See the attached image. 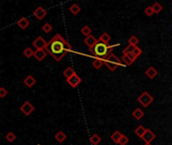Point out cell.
I'll return each mask as SVG.
<instances>
[{
	"label": "cell",
	"instance_id": "obj_1",
	"mask_svg": "<svg viewBox=\"0 0 172 145\" xmlns=\"http://www.w3.org/2000/svg\"><path fill=\"white\" fill-rule=\"evenodd\" d=\"M66 41L67 40L60 34L57 33L49 41H47V44L44 50L47 51V54L53 58V60L60 61L68 54L66 47H64Z\"/></svg>",
	"mask_w": 172,
	"mask_h": 145
},
{
	"label": "cell",
	"instance_id": "obj_2",
	"mask_svg": "<svg viewBox=\"0 0 172 145\" xmlns=\"http://www.w3.org/2000/svg\"><path fill=\"white\" fill-rule=\"evenodd\" d=\"M117 46H119V43L110 46L109 43H103V41L98 39L97 43H96L92 48H90V51L93 56L106 61L107 58H108L111 54H113V50H114V48Z\"/></svg>",
	"mask_w": 172,
	"mask_h": 145
},
{
	"label": "cell",
	"instance_id": "obj_3",
	"mask_svg": "<svg viewBox=\"0 0 172 145\" xmlns=\"http://www.w3.org/2000/svg\"><path fill=\"white\" fill-rule=\"evenodd\" d=\"M105 65L110 71L114 72L117 70V68H118L119 65H121V60H120L115 54H111L105 61Z\"/></svg>",
	"mask_w": 172,
	"mask_h": 145
},
{
	"label": "cell",
	"instance_id": "obj_4",
	"mask_svg": "<svg viewBox=\"0 0 172 145\" xmlns=\"http://www.w3.org/2000/svg\"><path fill=\"white\" fill-rule=\"evenodd\" d=\"M153 101H154V98L149 94V93L146 92V91L143 92L142 94H141L138 97V102L144 107V108H147V107H149L151 104H152Z\"/></svg>",
	"mask_w": 172,
	"mask_h": 145
},
{
	"label": "cell",
	"instance_id": "obj_5",
	"mask_svg": "<svg viewBox=\"0 0 172 145\" xmlns=\"http://www.w3.org/2000/svg\"><path fill=\"white\" fill-rule=\"evenodd\" d=\"M20 111L25 116H29L34 111V106L29 101H25L23 104L20 106Z\"/></svg>",
	"mask_w": 172,
	"mask_h": 145
},
{
	"label": "cell",
	"instance_id": "obj_6",
	"mask_svg": "<svg viewBox=\"0 0 172 145\" xmlns=\"http://www.w3.org/2000/svg\"><path fill=\"white\" fill-rule=\"evenodd\" d=\"M67 82H68V84L70 85L71 88H77L78 86L82 83V79H81L80 76L77 75L75 72V74L71 76V78L67 79Z\"/></svg>",
	"mask_w": 172,
	"mask_h": 145
},
{
	"label": "cell",
	"instance_id": "obj_7",
	"mask_svg": "<svg viewBox=\"0 0 172 145\" xmlns=\"http://www.w3.org/2000/svg\"><path fill=\"white\" fill-rule=\"evenodd\" d=\"M47 44V41L43 39L42 36H37L35 40L32 43V46L36 48V50H41V48H46Z\"/></svg>",
	"mask_w": 172,
	"mask_h": 145
},
{
	"label": "cell",
	"instance_id": "obj_8",
	"mask_svg": "<svg viewBox=\"0 0 172 145\" xmlns=\"http://www.w3.org/2000/svg\"><path fill=\"white\" fill-rule=\"evenodd\" d=\"M46 14H47V11H46V10L44 9L43 7H41V6H38V7H37V8L33 11V15L35 16L38 20L43 19L44 17L46 16Z\"/></svg>",
	"mask_w": 172,
	"mask_h": 145
},
{
	"label": "cell",
	"instance_id": "obj_9",
	"mask_svg": "<svg viewBox=\"0 0 172 145\" xmlns=\"http://www.w3.org/2000/svg\"><path fill=\"white\" fill-rule=\"evenodd\" d=\"M155 138H156L155 133L152 132V131H151L150 129H147L146 133L144 134L143 137L141 138V139H143L145 143H151L154 139H155Z\"/></svg>",
	"mask_w": 172,
	"mask_h": 145
},
{
	"label": "cell",
	"instance_id": "obj_10",
	"mask_svg": "<svg viewBox=\"0 0 172 145\" xmlns=\"http://www.w3.org/2000/svg\"><path fill=\"white\" fill-rule=\"evenodd\" d=\"M46 54H47V51L44 50V48H41V50H36L35 51H34V58H35L38 61H43L44 58H46Z\"/></svg>",
	"mask_w": 172,
	"mask_h": 145
},
{
	"label": "cell",
	"instance_id": "obj_11",
	"mask_svg": "<svg viewBox=\"0 0 172 145\" xmlns=\"http://www.w3.org/2000/svg\"><path fill=\"white\" fill-rule=\"evenodd\" d=\"M97 41H98V39H96V37L91 34V35H89V36L86 37L85 40H84V43L87 44V46H89V50H90V48H92L96 43H97Z\"/></svg>",
	"mask_w": 172,
	"mask_h": 145
},
{
	"label": "cell",
	"instance_id": "obj_12",
	"mask_svg": "<svg viewBox=\"0 0 172 145\" xmlns=\"http://www.w3.org/2000/svg\"><path fill=\"white\" fill-rule=\"evenodd\" d=\"M23 83H24V85L27 88H32L33 86L36 84V80L32 77V76L29 75V76H27L24 80H23Z\"/></svg>",
	"mask_w": 172,
	"mask_h": 145
},
{
	"label": "cell",
	"instance_id": "obj_13",
	"mask_svg": "<svg viewBox=\"0 0 172 145\" xmlns=\"http://www.w3.org/2000/svg\"><path fill=\"white\" fill-rule=\"evenodd\" d=\"M29 24H30L29 20L27 19L26 17H21V18H20L18 21H17V25H18L21 29L27 28V27L29 26Z\"/></svg>",
	"mask_w": 172,
	"mask_h": 145
},
{
	"label": "cell",
	"instance_id": "obj_14",
	"mask_svg": "<svg viewBox=\"0 0 172 145\" xmlns=\"http://www.w3.org/2000/svg\"><path fill=\"white\" fill-rule=\"evenodd\" d=\"M144 111L141 108H136L135 110L133 111L132 113V116H133V118L134 119H136V120H141L144 117Z\"/></svg>",
	"mask_w": 172,
	"mask_h": 145
},
{
	"label": "cell",
	"instance_id": "obj_15",
	"mask_svg": "<svg viewBox=\"0 0 172 145\" xmlns=\"http://www.w3.org/2000/svg\"><path fill=\"white\" fill-rule=\"evenodd\" d=\"M145 75H146L149 79H154V78H155L156 76L158 75V72H157V70H156L155 68L149 67V68H148L147 70H146Z\"/></svg>",
	"mask_w": 172,
	"mask_h": 145
},
{
	"label": "cell",
	"instance_id": "obj_16",
	"mask_svg": "<svg viewBox=\"0 0 172 145\" xmlns=\"http://www.w3.org/2000/svg\"><path fill=\"white\" fill-rule=\"evenodd\" d=\"M141 54H142V50H141V48L138 47V46H135V48L133 50L132 53L129 54V56H130V58H131L134 61H135L137 60V58L141 56Z\"/></svg>",
	"mask_w": 172,
	"mask_h": 145
},
{
	"label": "cell",
	"instance_id": "obj_17",
	"mask_svg": "<svg viewBox=\"0 0 172 145\" xmlns=\"http://www.w3.org/2000/svg\"><path fill=\"white\" fill-rule=\"evenodd\" d=\"M54 138H56V140L57 141V142L63 143L64 141L67 139V135L64 131L60 130V131H58V132H57V134L54 135Z\"/></svg>",
	"mask_w": 172,
	"mask_h": 145
},
{
	"label": "cell",
	"instance_id": "obj_18",
	"mask_svg": "<svg viewBox=\"0 0 172 145\" xmlns=\"http://www.w3.org/2000/svg\"><path fill=\"white\" fill-rule=\"evenodd\" d=\"M146 131H147V128H145V127L142 126V125H139L135 130H134V133H135L138 137L142 138L144 134L146 133Z\"/></svg>",
	"mask_w": 172,
	"mask_h": 145
},
{
	"label": "cell",
	"instance_id": "obj_19",
	"mask_svg": "<svg viewBox=\"0 0 172 145\" xmlns=\"http://www.w3.org/2000/svg\"><path fill=\"white\" fill-rule=\"evenodd\" d=\"M122 135H123V134L120 132V131H115V132L111 135V140L114 143L119 144V141H120V139H121Z\"/></svg>",
	"mask_w": 172,
	"mask_h": 145
},
{
	"label": "cell",
	"instance_id": "obj_20",
	"mask_svg": "<svg viewBox=\"0 0 172 145\" xmlns=\"http://www.w3.org/2000/svg\"><path fill=\"white\" fill-rule=\"evenodd\" d=\"M105 65V61L102 60V58H95L94 61H93V67H94L95 69H97V70H99V69H101L103 65Z\"/></svg>",
	"mask_w": 172,
	"mask_h": 145
},
{
	"label": "cell",
	"instance_id": "obj_21",
	"mask_svg": "<svg viewBox=\"0 0 172 145\" xmlns=\"http://www.w3.org/2000/svg\"><path fill=\"white\" fill-rule=\"evenodd\" d=\"M90 141H91V143L93 145H99L100 143H101V141H102V138L100 135H98V134H93V135L91 136L90 138Z\"/></svg>",
	"mask_w": 172,
	"mask_h": 145
},
{
	"label": "cell",
	"instance_id": "obj_22",
	"mask_svg": "<svg viewBox=\"0 0 172 145\" xmlns=\"http://www.w3.org/2000/svg\"><path fill=\"white\" fill-rule=\"evenodd\" d=\"M68 9H70V12L73 13L74 15H77V14H79V13L81 12V7L77 4V3L73 4Z\"/></svg>",
	"mask_w": 172,
	"mask_h": 145
},
{
	"label": "cell",
	"instance_id": "obj_23",
	"mask_svg": "<svg viewBox=\"0 0 172 145\" xmlns=\"http://www.w3.org/2000/svg\"><path fill=\"white\" fill-rule=\"evenodd\" d=\"M98 39L103 41V43H109L110 40H111V36H110V34L108 32H104Z\"/></svg>",
	"mask_w": 172,
	"mask_h": 145
},
{
	"label": "cell",
	"instance_id": "obj_24",
	"mask_svg": "<svg viewBox=\"0 0 172 145\" xmlns=\"http://www.w3.org/2000/svg\"><path fill=\"white\" fill-rule=\"evenodd\" d=\"M122 61L124 64H125L126 65H131L133 63H134V61L132 60L131 58H130L129 54H123V57H122Z\"/></svg>",
	"mask_w": 172,
	"mask_h": 145
},
{
	"label": "cell",
	"instance_id": "obj_25",
	"mask_svg": "<svg viewBox=\"0 0 172 145\" xmlns=\"http://www.w3.org/2000/svg\"><path fill=\"white\" fill-rule=\"evenodd\" d=\"M81 32L84 34L86 37H87V36L91 35V34H92V29H91V27H89L88 25H85V26L82 27Z\"/></svg>",
	"mask_w": 172,
	"mask_h": 145
},
{
	"label": "cell",
	"instance_id": "obj_26",
	"mask_svg": "<svg viewBox=\"0 0 172 145\" xmlns=\"http://www.w3.org/2000/svg\"><path fill=\"white\" fill-rule=\"evenodd\" d=\"M23 56H24L25 58H29L31 57H34V51L32 50V48L30 47H26L24 50H23Z\"/></svg>",
	"mask_w": 172,
	"mask_h": 145
},
{
	"label": "cell",
	"instance_id": "obj_27",
	"mask_svg": "<svg viewBox=\"0 0 172 145\" xmlns=\"http://www.w3.org/2000/svg\"><path fill=\"white\" fill-rule=\"evenodd\" d=\"M74 74H75V71H74V69H73V68H71V67L67 68L66 70L64 71V77H66L67 79L71 78V76H73Z\"/></svg>",
	"mask_w": 172,
	"mask_h": 145
},
{
	"label": "cell",
	"instance_id": "obj_28",
	"mask_svg": "<svg viewBox=\"0 0 172 145\" xmlns=\"http://www.w3.org/2000/svg\"><path fill=\"white\" fill-rule=\"evenodd\" d=\"M152 7H153V10H154V13H159V12L162 11V9H163L162 5H161L159 2H155L152 5Z\"/></svg>",
	"mask_w": 172,
	"mask_h": 145
},
{
	"label": "cell",
	"instance_id": "obj_29",
	"mask_svg": "<svg viewBox=\"0 0 172 145\" xmlns=\"http://www.w3.org/2000/svg\"><path fill=\"white\" fill-rule=\"evenodd\" d=\"M5 138H6V140H7L8 142L11 143V142H13V141L16 140V135L13 132H8L7 134H6Z\"/></svg>",
	"mask_w": 172,
	"mask_h": 145
},
{
	"label": "cell",
	"instance_id": "obj_30",
	"mask_svg": "<svg viewBox=\"0 0 172 145\" xmlns=\"http://www.w3.org/2000/svg\"><path fill=\"white\" fill-rule=\"evenodd\" d=\"M51 30H53V25H51L50 23L46 22V23L43 24V26H42V32H43L49 33V32H51Z\"/></svg>",
	"mask_w": 172,
	"mask_h": 145
},
{
	"label": "cell",
	"instance_id": "obj_31",
	"mask_svg": "<svg viewBox=\"0 0 172 145\" xmlns=\"http://www.w3.org/2000/svg\"><path fill=\"white\" fill-rule=\"evenodd\" d=\"M128 41H129V44H132V46H137V44L139 43V39L135 35H132L129 39Z\"/></svg>",
	"mask_w": 172,
	"mask_h": 145
},
{
	"label": "cell",
	"instance_id": "obj_32",
	"mask_svg": "<svg viewBox=\"0 0 172 145\" xmlns=\"http://www.w3.org/2000/svg\"><path fill=\"white\" fill-rule=\"evenodd\" d=\"M144 13H145V15H147V16H152L154 14L153 7L152 6H147L145 10H144Z\"/></svg>",
	"mask_w": 172,
	"mask_h": 145
},
{
	"label": "cell",
	"instance_id": "obj_33",
	"mask_svg": "<svg viewBox=\"0 0 172 145\" xmlns=\"http://www.w3.org/2000/svg\"><path fill=\"white\" fill-rule=\"evenodd\" d=\"M135 48V46H132V44H129L128 46H126L125 48H124V50H123V54H131L133 50Z\"/></svg>",
	"mask_w": 172,
	"mask_h": 145
},
{
	"label": "cell",
	"instance_id": "obj_34",
	"mask_svg": "<svg viewBox=\"0 0 172 145\" xmlns=\"http://www.w3.org/2000/svg\"><path fill=\"white\" fill-rule=\"evenodd\" d=\"M128 142H129V138L127 137L125 134H123L121 139H120V141H119V145H127Z\"/></svg>",
	"mask_w": 172,
	"mask_h": 145
},
{
	"label": "cell",
	"instance_id": "obj_35",
	"mask_svg": "<svg viewBox=\"0 0 172 145\" xmlns=\"http://www.w3.org/2000/svg\"><path fill=\"white\" fill-rule=\"evenodd\" d=\"M7 94H8V91L4 87L0 88V98H4V97H6V95H7Z\"/></svg>",
	"mask_w": 172,
	"mask_h": 145
},
{
	"label": "cell",
	"instance_id": "obj_36",
	"mask_svg": "<svg viewBox=\"0 0 172 145\" xmlns=\"http://www.w3.org/2000/svg\"><path fill=\"white\" fill-rule=\"evenodd\" d=\"M144 145H151V143H145Z\"/></svg>",
	"mask_w": 172,
	"mask_h": 145
}]
</instances>
